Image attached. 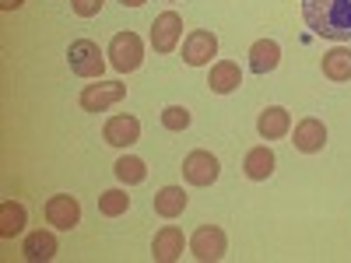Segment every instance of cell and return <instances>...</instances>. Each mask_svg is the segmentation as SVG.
<instances>
[{"instance_id": "cell-16", "label": "cell", "mask_w": 351, "mask_h": 263, "mask_svg": "<svg viewBox=\"0 0 351 263\" xmlns=\"http://www.w3.org/2000/svg\"><path fill=\"white\" fill-rule=\"evenodd\" d=\"M243 84V71L239 64H232V60H218L211 67V77H208V88L215 95H228V92H236V88Z\"/></svg>"}, {"instance_id": "cell-6", "label": "cell", "mask_w": 351, "mask_h": 263, "mask_svg": "<svg viewBox=\"0 0 351 263\" xmlns=\"http://www.w3.org/2000/svg\"><path fill=\"white\" fill-rule=\"evenodd\" d=\"M190 249H193V256H197V260L215 263V260H221V256H225L228 239H225V231H221L218 225H200V228L193 231V239H190Z\"/></svg>"}, {"instance_id": "cell-21", "label": "cell", "mask_w": 351, "mask_h": 263, "mask_svg": "<svg viewBox=\"0 0 351 263\" xmlns=\"http://www.w3.org/2000/svg\"><path fill=\"white\" fill-rule=\"evenodd\" d=\"M112 172H116V179L127 183V186H137V183L148 179V165H144L141 158H134V155H123L120 162L112 165Z\"/></svg>"}, {"instance_id": "cell-3", "label": "cell", "mask_w": 351, "mask_h": 263, "mask_svg": "<svg viewBox=\"0 0 351 263\" xmlns=\"http://www.w3.org/2000/svg\"><path fill=\"white\" fill-rule=\"evenodd\" d=\"M144 60V42L137 32H116L112 42H109V64L120 71V74H130L137 71Z\"/></svg>"}, {"instance_id": "cell-23", "label": "cell", "mask_w": 351, "mask_h": 263, "mask_svg": "<svg viewBox=\"0 0 351 263\" xmlns=\"http://www.w3.org/2000/svg\"><path fill=\"white\" fill-rule=\"evenodd\" d=\"M162 127L172 134H183L190 127V109L186 105H165L162 109Z\"/></svg>"}, {"instance_id": "cell-27", "label": "cell", "mask_w": 351, "mask_h": 263, "mask_svg": "<svg viewBox=\"0 0 351 263\" xmlns=\"http://www.w3.org/2000/svg\"><path fill=\"white\" fill-rule=\"evenodd\" d=\"M169 4H176V0H169Z\"/></svg>"}, {"instance_id": "cell-18", "label": "cell", "mask_w": 351, "mask_h": 263, "mask_svg": "<svg viewBox=\"0 0 351 263\" xmlns=\"http://www.w3.org/2000/svg\"><path fill=\"white\" fill-rule=\"evenodd\" d=\"M186 211V190L183 186H162L155 193V214L162 218H180Z\"/></svg>"}, {"instance_id": "cell-24", "label": "cell", "mask_w": 351, "mask_h": 263, "mask_svg": "<svg viewBox=\"0 0 351 263\" xmlns=\"http://www.w3.org/2000/svg\"><path fill=\"white\" fill-rule=\"evenodd\" d=\"M102 4H106V0H71V8H74L77 18H95L102 11Z\"/></svg>"}, {"instance_id": "cell-7", "label": "cell", "mask_w": 351, "mask_h": 263, "mask_svg": "<svg viewBox=\"0 0 351 263\" xmlns=\"http://www.w3.org/2000/svg\"><path fill=\"white\" fill-rule=\"evenodd\" d=\"M180 39H183V18L176 11L158 14L155 25H152V49L155 53H172L176 46H180Z\"/></svg>"}, {"instance_id": "cell-14", "label": "cell", "mask_w": 351, "mask_h": 263, "mask_svg": "<svg viewBox=\"0 0 351 263\" xmlns=\"http://www.w3.org/2000/svg\"><path fill=\"white\" fill-rule=\"evenodd\" d=\"M256 130H260L263 140H281V137L291 130V116H288V109H281V105H267V109L260 112V120H256Z\"/></svg>"}, {"instance_id": "cell-20", "label": "cell", "mask_w": 351, "mask_h": 263, "mask_svg": "<svg viewBox=\"0 0 351 263\" xmlns=\"http://www.w3.org/2000/svg\"><path fill=\"white\" fill-rule=\"evenodd\" d=\"M324 77H330V81H351V49L337 46V49L324 53Z\"/></svg>"}, {"instance_id": "cell-1", "label": "cell", "mask_w": 351, "mask_h": 263, "mask_svg": "<svg viewBox=\"0 0 351 263\" xmlns=\"http://www.w3.org/2000/svg\"><path fill=\"white\" fill-rule=\"evenodd\" d=\"M302 14L316 36L334 42L351 39V0H302Z\"/></svg>"}, {"instance_id": "cell-13", "label": "cell", "mask_w": 351, "mask_h": 263, "mask_svg": "<svg viewBox=\"0 0 351 263\" xmlns=\"http://www.w3.org/2000/svg\"><path fill=\"white\" fill-rule=\"evenodd\" d=\"M295 151H302V155H316V151H324V144H327V127L319 123V120H302L299 127H295Z\"/></svg>"}, {"instance_id": "cell-5", "label": "cell", "mask_w": 351, "mask_h": 263, "mask_svg": "<svg viewBox=\"0 0 351 263\" xmlns=\"http://www.w3.org/2000/svg\"><path fill=\"white\" fill-rule=\"evenodd\" d=\"M218 172H221L218 158L211 151H204V148H197V151H190L183 158V179L190 186H211L218 179Z\"/></svg>"}, {"instance_id": "cell-15", "label": "cell", "mask_w": 351, "mask_h": 263, "mask_svg": "<svg viewBox=\"0 0 351 263\" xmlns=\"http://www.w3.org/2000/svg\"><path fill=\"white\" fill-rule=\"evenodd\" d=\"M281 64V46L274 39H256L250 46V71L253 74H271Z\"/></svg>"}, {"instance_id": "cell-12", "label": "cell", "mask_w": 351, "mask_h": 263, "mask_svg": "<svg viewBox=\"0 0 351 263\" xmlns=\"http://www.w3.org/2000/svg\"><path fill=\"white\" fill-rule=\"evenodd\" d=\"M56 249H60L56 236H53V231H43V228H39V231H28L25 242H21V256H25V260H32V263H46V260H53Z\"/></svg>"}, {"instance_id": "cell-26", "label": "cell", "mask_w": 351, "mask_h": 263, "mask_svg": "<svg viewBox=\"0 0 351 263\" xmlns=\"http://www.w3.org/2000/svg\"><path fill=\"white\" fill-rule=\"evenodd\" d=\"M120 4H123V8H141L144 0H120Z\"/></svg>"}, {"instance_id": "cell-9", "label": "cell", "mask_w": 351, "mask_h": 263, "mask_svg": "<svg viewBox=\"0 0 351 263\" xmlns=\"http://www.w3.org/2000/svg\"><path fill=\"white\" fill-rule=\"evenodd\" d=\"M102 137H106V144H112V148H130V144L141 140V120L137 116H127V112L109 116L106 127H102Z\"/></svg>"}, {"instance_id": "cell-4", "label": "cell", "mask_w": 351, "mask_h": 263, "mask_svg": "<svg viewBox=\"0 0 351 263\" xmlns=\"http://www.w3.org/2000/svg\"><path fill=\"white\" fill-rule=\"evenodd\" d=\"M123 99H127V84H120V81H102V77H99V84H84L81 109H84V112H106L109 105L123 102Z\"/></svg>"}, {"instance_id": "cell-2", "label": "cell", "mask_w": 351, "mask_h": 263, "mask_svg": "<svg viewBox=\"0 0 351 263\" xmlns=\"http://www.w3.org/2000/svg\"><path fill=\"white\" fill-rule=\"evenodd\" d=\"M67 64L77 77H95L99 81L106 74V56H102L99 42H92V39H74L71 49H67Z\"/></svg>"}, {"instance_id": "cell-11", "label": "cell", "mask_w": 351, "mask_h": 263, "mask_svg": "<svg viewBox=\"0 0 351 263\" xmlns=\"http://www.w3.org/2000/svg\"><path fill=\"white\" fill-rule=\"evenodd\" d=\"M183 246H186L183 231L176 228V225H165L158 236H155V242H152V260H158V263H172V260H180V256H183Z\"/></svg>"}, {"instance_id": "cell-22", "label": "cell", "mask_w": 351, "mask_h": 263, "mask_svg": "<svg viewBox=\"0 0 351 263\" xmlns=\"http://www.w3.org/2000/svg\"><path fill=\"white\" fill-rule=\"evenodd\" d=\"M127 208H130L127 190H106V193L99 197V211H102L106 218H120V214H127Z\"/></svg>"}, {"instance_id": "cell-25", "label": "cell", "mask_w": 351, "mask_h": 263, "mask_svg": "<svg viewBox=\"0 0 351 263\" xmlns=\"http://www.w3.org/2000/svg\"><path fill=\"white\" fill-rule=\"evenodd\" d=\"M25 0H0V11H18Z\"/></svg>"}, {"instance_id": "cell-10", "label": "cell", "mask_w": 351, "mask_h": 263, "mask_svg": "<svg viewBox=\"0 0 351 263\" xmlns=\"http://www.w3.org/2000/svg\"><path fill=\"white\" fill-rule=\"evenodd\" d=\"M46 221L60 231H71L77 221H81V203L71 197V193H56L46 200Z\"/></svg>"}, {"instance_id": "cell-17", "label": "cell", "mask_w": 351, "mask_h": 263, "mask_svg": "<svg viewBox=\"0 0 351 263\" xmlns=\"http://www.w3.org/2000/svg\"><path fill=\"white\" fill-rule=\"evenodd\" d=\"M243 172L250 175L253 183L271 179V172H274V151L267 148V144H260V148H250L246 158H243Z\"/></svg>"}, {"instance_id": "cell-8", "label": "cell", "mask_w": 351, "mask_h": 263, "mask_svg": "<svg viewBox=\"0 0 351 263\" xmlns=\"http://www.w3.org/2000/svg\"><path fill=\"white\" fill-rule=\"evenodd\" d=\"M211 56H218V36L208 32V28H193L183 42V60L190 67H204L211 64Z\"/></svg>"}, {"instance_id": "cell-19", "label": "cell", "mask_w": 351, "mask_h": 263, "mask_svg": "<svg viewBox=\"0 0 351 263\" xmlns=\"http://www.w3.org/2000/svg\"><path fill=\"white\" fill-rule=\"evenodd\" d=\"M25 221H28L25 203H18V200H4V203H0V236H4V239L21 236V231H25Z\"/></svg>"}]
</instances>
